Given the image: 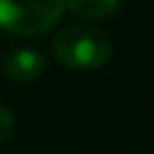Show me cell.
I'll use <instances>...</instances> for the list:
<instances>
[{"label":"cell","mask_w":154,"mask_h":154,"mask_svg":"<svg viewBox=\"0 0 154 154\" xmlns=\"http://www.w3.org/2000/svg\"><path fill=\"white\" fill-rule=\"evenodd\" d=\"M52 52L59 63L72 70H95L111 59L113 43L93 25H68L52 38Z\"/></svg>","instance_id":"1"},{"label":"cell","mask_w":154,"mask_h":154,"mask_svg":"<svg viewBox=\"0 0 154 154\" xmlns=\"http://www.w3.org/2000/svg\"><path fill=\"white\" fill-rule=\"evenodd\" d=\"M63 0H0V29L16 36H38L59 23Z\"/></svg>","instance_id":"2"},{"label":"cell","mask_w":154,"mask_h":154,"mask_svg":"<svg viewBox=\"0 0 154 154\" xmlns=\"http://www.w3.org/2000/svg\"><path fill=\"white\" fill-rule=\"evenodd\" d=\"M2 68H5V75L9 77L11 82L27 84V82H34L36 77L43 75L45 57L34 48H20L16 52L7 54Z\"/></svg>","instance_id":"3"},{"label":"cell","mask_w":154,"mask_h":154,"mask_svg":"<svg viewBox=\"0 0 154 154\" xmlns=\"http://www.w3.org/2000/svg\"><path fill=\"white\" fill-rule=\"evenodd\" d=\"M63 7L82 18H106L120 7V0H63Z\"/></svg>","instance_id":"4"},{"label":"cell","mask_w":154,"mask_h":154,"mask_svg":"<svg viewBox=\"0 0 154 154\" xmlns=\"http://www.w3.org/2000/svg\"><path fill=\"white\" fill-rule=\"evenodd\" d=\"M14 131V113L5 104H0V143H5Z\"/></svg>","instance_id":"5"}]
</instances>
